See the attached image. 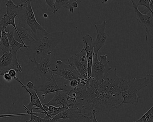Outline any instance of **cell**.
I'll return each mask as SVG.
<instances>
[{
    "label": "cell",
    "mask_w": 153,
    "mask_h": 122,
    "mask_svg": "<svg viewBox=\"0 0 153 122\" xmlns=\"http://www.w3.org/2000/svg\"><path fill=\"white\" fill-rule=\"evenodd\" d=\"M116 68L108 73L104 80L97 81L91 78L90 86L87 88L88 101L96 114L106 113L118 108L123 100L122 93L128 90L135 78L124 80L117 74Z\"/></svg>",
    "instance_id": "6da1fadb"
},
{
    "label": "cell",
    "mask_w": 153,
    "mask_h": 122,
    "mask_svg": "<svg viewBox=\"0 0 153 122\" xmlns=\"http://www.w3.org/2000/svg\"><path fill=\"white\" fill-rule=\"evenodd\" d=\"M63 36L62 32L49 33L27 48H22L20 51L33 63L35 61L40 62L45 58L51 57L53 51L61 42Z\"/></svg>",
    "instance_id": "7a4b0ae2"
},
{
    "label": "cell",
    "mask_w": 153,
    "mask_h": 122,
    "mask_svg": "<svg viewBox=\"0 0 153 122\" xmlns=\"http://www.w3.org/2000/svg\"><path fill=\"white\" fill-rule=\"evenodd\" d=\"M19 24L31 33L36 40L47 35L49 33L45 31L37 22L32 7V1L27 0L19 4Z\"/></svg>",
    "instance_id": "3957f363"
},
{
    "label": "cell",
    "mask_w": 153,
    "mask_h": 122,
    "mask_svg": "<svg viewBox=\"0 0 153 122\" xmlns=\"http://www.w3.org/2000/svg\"><path fill=\"white\" fill-rule=\"evenodd\" d=\"M153 82V75H147L142 78H135L134 83L126 90L122 93L123 100L118 108L127 104L137 106L139 103L138 92L141 89L146 88L149 84Z\"/></svg>",
    "instance_id": "277c9868"
},
{
    "label": "cell",
    "mask_w": 153,
    "mask_h": 122,
    "mask_svg": "<svg viewBox=\"0 0 153 122\" xmlns=\"http://www.w3.org/2000/svg\"><path fill=\"white\" fill-rule=\"evenodd\" d=\"M107 55H100L101 60H98V53H94L92 65L91 78L97 81L104 80L108 73L113 70L109 65Z\"/></svg>",
    "instance_id": "5b68a950"
},
{
    "label": "cell",
    "mask_w": 153,
    "mask_h": 122,
    "mask_svg": "<svg viewBox=\"0 0 153 122\" xmlns=\"http://www.w3.org/2000/svg\"><path fill=\"white\" fill-rule=\"evenodd\" d=\"M5 5L7 7V12L0 21V29H5L11 26L15 29V36L19 38V34L15 22L16 18L19 14V5L15 4L12 0L7 1Z\"/></svg>",
    "instance_id": "8992f818"
},
{
    "label": "cell",
    "mask_w": 153,
    "mask_h": 122,
    "mask_svg": "<svg viewBox=\"0 0 153 122\" xmlns=\"http://www.w3.org/2000/svg\"><path fill=\"white\" fill-rule=\"evenodd\" d=\"M69 64L72 65L79 73L81 78L87 81H90L88 77V68L85 47L77 54L71 56L68 59Z\"/></svg>",
    "instance_id": "52a82bcc"
},
{
    "label": "cell",
    "mask_w": 153,
    "mask_h": 122,
    "mask_svg": "<svg viewBox=\"0 0 153 122\" xmlns=\"http://www.w3.org/2000/svg\"><path fill=\"white\" fill-rule=\"evenodd\" d=\"M2 52L3 55L0 57V76H2L11 69H15L20 73H22L23 68L19 63L17 52L12 51Z\"/></svg>",
    "instance_id": "ba28073f"
},
{
    "label": "cell",
    "mask_w": 153,
    "mask_h": 122,
    "mask_svg": "<svg viewBox=\"0 0 153 122\" xmlns=\"http://www.w3.org/2000/svg\"><path fill=\"white\" fill-rule=\"evenodd\" d=\"M56 63L55 69H53V74L69 81L77 80L80 82L82 78L72 65L65 64L61 60H57Z\"/></svg>",
    "instance_id": "9c48e42d"
},
{
    "label": "cell",
    "mask_w": 153,
    "mask_h": 122,
    "mask_svg": "<svg viewBox=\"0 0 153 122\" xmlns=\"http://www.w3.org/2000/svg\"><path fill=\"white\" fill-rule=\"evenodd\" d=\"M15 80L17 81L21 85V86L25 89L30 96V101L28 105L26 107L30 112L33 113V109L41 110L44 112V109L43 107V103L41 102L40 98L37 94V92L36 89L34 87L33 83L29 81L27 82L26 86L25 85L18 77H16Z\"/></svg>",
    "instance_id": "30bf717a"
},
{
    "label": "cell",
    "mask_w": 153,
    "mask_h": 122,
    "mask_svg": "<svg viewBox=\"0 0 153 122\" xmlns=\"http://www.w3.org/2000/svg\"><path fill=\"white\" fill-rule=\"evenodd\" d=\"M131 2L137 15V20L139 23L144 25L146 28V35L153 32V14L146 9L140 12L138 9L135 1L131 0Z\"/></svg>",
    "instance_id": "8fae6325"
},
{
    "label": "cell",
    "mask_w": 153,
    "mask_h": 122,
    "mask_svg": "<svg viewBox=\"0 0 153 122\" xmlns=\"http://www.w3.org/2000/svg\"><path fill=\"white\" fill-rule=\"evenodd\" d=\"M51 57L45 58L40 62L35 61L33 71L45 80H51L53 78V74L51 63Z\"/></svg>",
    "instance_id": "7c38bea8"
},
{
    "label": "cell",
    "mask_w": 153,
    "mask_h": 122,
    "mask_svg": "<svg viewBox=\"0 0 153 122\" xmlns=\"http://www.w3.org/2000/svg\"><path fill=\"white\" fill-rule=\"evenodd\" d=\"M107 22L104 20L101 24H94V25L97 32L96 39L94 41V53H98L100 50L103 47L108 38V35L105 32Z\"/></svg>",
    "instance_id": "4fadbf2b"
},
{
    "label": "cell",
    "mask_w": 153,
    "mask_h": 122,
    "mask_svg": "<svg viewBox=\"0 0 153 122\" xmlns=\"http://www.w3.org/2000/svg\"><path fill=\"white\" fill-rule=\"evenodd\" d=\"M36 90L37 93H42V97L44 100H45V96L47 94L61 90L54 77V75L52 79L45 80L44 82Z\"/></svg>",
    "instance_id": "5bb4252c"
},
{
    "label": "cell",
    "mask_w": 153,
    "mask_h": 122,
    "mask_svg": "<svg viewBox=\"0 0 153 122\" xmlns=\"http://www.w3.org/2000/svg\"><path fill=\"white\" fill-rule=\"evenodd\" d=\"M83 42L85 44L86 52L87 57L88 68V77L91 78L92 65L94 59V45L93 37L89 34H86L82 38Z\"/></svg>",
    "instance_id": "9a60e30c"
},
{
    "label": "cell",
    "mask_w": 153,
    "mask_h": 122,
    "mask_svg": "<svg viewBox=\"0 0 153 122\" xmlns=\"http://www.w3.org/2000/svg\"><path fill=\"white\" fill-rule=\"evenodd\" d=\"M68 92L60 90L56 92L52 99L48 103L47 106H53L56 107H66L68 105Z\"/></svg>",
    "instance_id": "2e32d148"
},
{
    "label": "cell",
    "mask_w": 153,
    "mask_h": 122,
    "mask_svg": "<svg viewBox=\"0 0 153 122\" xmlns=\"http://www.w3.org/2000/svg\"><path fill=\"white\" fill-rule=\"evenodd\" d=\"M78 8V6L76 0H54L53 14H55L61 8L68 9L70 13H73L74 9Z\"/></svg>",
    "instance_id": "e0dca14e"
},
{
    "label": "cell",
    "mask_w": 153,
    "mask_h": 122,
    "mask_svg": "<svg viewBox=\"0 0 153 122\" xmlns=\"http://www.w3.org/2000/svg\"><path fill=\"white\" fill-rule=\"evenodd\" d=\"M5 30L7 34L8 38L10 45V51L17 52L18 50H20L22 48H25V46L22 43L19 42L16 40L14 36L16 32L13 26H8L5 29Z\"/></svg>",
    "instance_id": "ac0fdd59"
},
{
    "label": "cell",
    "mask_w": 153,
    "mask_h": 122,
    "mask_svg": "<svg viewBox=\"0 0 153 122\" xmlns=\"http://www.w3.org/2000/svg\"><path fill=\"white\" fill-rule=\"evenodd\" d=\"M17 28L19 34V39L21 42V43L24 45L25 48H27V46H28L36 40L33 37L30 35L28 31L22 27L19 24L17 26Z\"/></svg>",
    "instance_id": "d6986e66"
},
{
    "label": "cell",
    "mask_w": 153,
    "mask_h": 122,
    "mask_svg": "<svg viewBox=\"0 0 153 122\" xmlns=\"http://www.w3.org/2000/svg\"><path fill=\"white\" fill-rule=\"evenodd\" d=\"M42 106L46 115L44 118L47 119H52L55 116L67 109L66 107H56L47 106L45 104H43Z\"/></svg>",
    "instance_id": "ffe728a7"
},
{
    "label": "cell",
    "mask_w": 153,
    "mask_h": 122,
    "mask_svg": "<svg viewBox=\"0 0 153 122\" xmlns=\"http://www.w3.org/2000/svg\"><path fill=\"white\" fill-rule=\"evenodd\" d=\"M0 48L2 52L10 51V47L9 41L8 38L7 34L5 29L1 30V39H0Z\"/></svg>",
    "instance_id": "44dd1931"
},
{
    "label": "cell",
    "mask_w": 153,
    "mask_h": 122,
    "mask_svg": "<svg viewBox=\"0 0 153 122\" xmlns=\"http://www.w3.org/2000/svg\"><path fill=\"white\" fill-rule=\"evenodd\" d=\"M23 107L25 110L26 111H27V113H28L29 115L31 116V118H30V120L25 121V122H53V121H54V120H53L52 119H47V118H42L40 117L35 115L36 114H45V112H44V111L32 113L27 109V108L26 107L25 105H23Z\"/></svg>",
    "instance_id": "7402d4cb"
},
{
    "label": "cell",
    "mask_w": 153,
    "mask_h": 122,
    "mask_svg": "<svg viewBox=\"0 0 153 122\" xmlns=\"http://www.w3.org/2000/svg\"><path fill=\"white\" fill-rule=\"evenodd\" d=\"M91 117L92 116L85 115L77 118L60 119L53 122H92Z\"/></svg>",
    "instance_id": "603a6c76"
},
{
    "label": "cell",
    "mask_w": 153,
    "mask_h": 122,
    "mask_svg": "<svg viewBox=\"0 0 153 122\" xmlns=\"http://www.w3.org/2000/svg\"><path fill=\"white\" fill-rule=\"evenodd\" d=\"M133 122H153V105L139 119Z\"/></svg>",
    "instance_id": "cb8c5ba5"
},
{
    "label": "cell",
    "mask_w": 153,
    "mask_h": 122,
    "mask_svg": "<svg viewBox=\"0 0 153 122\" xmlns=\"http://www.w3.org/2000/svg\"><path fill=\"white\" fill-rule=\"evenodd\" d=\"M150 0H140L139 1L138 3L137 4V7L139 6H144L146 8V9L150 11L153 15V12L151 11L150 7H149V3H150Z\"/></svg>",
    "instance_id": "d4e9b609"
},
{
    "label": "cell",
    "mask_w": 153,
    "mask_h": 122,
    "mask_svg": "<svg viewBox=\"0 0 153 122\" xmlns=\"http://www.w3.org/2000/svg\"><path fill=\"white\" fill-rule=\"evenodd\" d=\"M29 115L27 113H24V114H4V115H1V118H7L9 117L12 116H25Z\"/></svg>",
    "instance_id": "484cf974"
},
{
    "label": "cell",
    "mask_w": 153,
    "mask_h": 122,
    "mask_svg": "<svg viewBox=\"0 0 153 122\" xmlns=\"http://www.w3.org/2000/svg\"><path fill=\"white\" fill-rule=\"evenodd\" d=\"M148 40L150 43V46L153 50V32L150 33L148 35H146V40L147 41Z\"/></svg>",
    "instance_id": "4316f807"
},
{
    "label": "cell",
    "mask_w": 153,
    "mask_h": 122,
    "mask_svg": "<svg viewBox=\"0 0 153 122\" xmlns=\"http://www.w3.org/2000/svg\"><path fill=\"white\" fill-rule=\"evenodd\" d=\"M70 86L72 89L77 88L79 86V82L77 80H73L72 81H70Z\"/></svg>",
    "instance_id": "83f0119b"
},
{
    "label": "cell",
    "mask_w": 153,
    "mask_h": 122,
    "mask_svg": "<svg viewBox=\"0 0 153 122\" xmlns=\"http://www.w3.org/2000/svg\"><path fill=\"white\" fill-rule=\"evenodd\" d=\"M3 78L6 82H10L12 80V77L10 76V75L9 74L8 72L5 73L3 74Z\"/></svg>",
    "instance_id": "f1b7e54d"
},
{
    "label": "cell",
    "mask_w": 153,
    "mask_h": 122,
    "mask_svg": "<svg viewBox=\"0 0 153 122\" xmlns=\"http://www.w3.org/2000/svg\"><path fill=\"white\" fill-rule=\"evenodd\" d=\"M17 71L15 69H11L8 72L9 74L13 79H15L17 77Z\"/></svg>",
    "instance_id": "f546056e"
},
{
    "label": "cell",
    "mask_w": 153,
    "mask_h": 122,
    "mask_svg": "<svg viewBox=\"0 0 153 122\" xmlns=\"http://www.w3.org/2000/svg\"><path fill=\"white\" fill-rule=\"evenodd\" d=\"M96 112L95 110L94 109L93 114H92V117H91L92 122H98L96 116Z\"/></svg>",
    "instance_id": "4dcf8cb0"
},
{
    "label": "cell",
    "mask_w": 153,
    "mask_h": 122,
    "mask_svg": "<svg viewBox=\"0 0 153 122\" xmlns=\"http://www.w3.org/2000/svg\"><path fill=\"white\" fill-rule=\"evenodd\" d=\"M149 7H150L151 11L153 12V0H150V3H149Z\"/></svg>",
    "instance_id": "1f68e13d"
},
{
    "label": "cell",
    "mask_w": 153,
    "mask_h": 122,
    "mask_svg": "<svg viewBox=\"0 0 153 122\" xmlns=\"http://www.w3.org/2000/svg\"><path fill=\"white\" fill-rule=\"evenodd\" d=\"M43 17L45 18H47L48 17V15L47 14H44L43 15Z\"/></svg>",
    "instance_id": "d6a6232c"
}]
</instances>
